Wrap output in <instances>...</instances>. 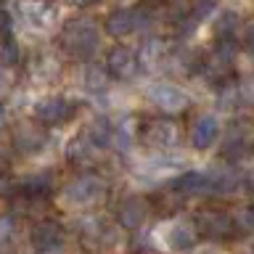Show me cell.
Here are the masks:
<instances>
[{
  "label": "cell",
  "mask_w": 254,
  "mask_h": 254,
  "mask_svg": "<svg viewBox=\"0 0 254 254\" xmlns=\"http://www.w3.org/2000/svg\"><path fill=\"white\" fill-rule=\"evenodd\" d=\"M148 95H151V101H154L159 109H164V111H180V109L188 106V95L183 93L178 85H170V82L154 85Z\"/></svg>",
  "instance_id": "obj_1"
},
{
  "label": "cell",
  "mask_w": 254,
  "mask_h": 254,
  "mask_svg": "<svg viewBox=\"0 0 254 254\" xmlns=\"http://www.w3.org/2000/svg\"><path fill=\"white\" fill-rule=\"evenodd\" d=\"M217 135H220V125L212 114H201L193 122V127H190V143H193L198 151L209 148L212 143L217 140Z\"/></svg>",
  "instance_id": "obj_2"
},
{
  "label": "cell",
  "mask_w": 254,
  "mask_h": 254,
  "mask_svg": "<svg viewBox=\"0 0 254 254\" xmlns=\"http://www.w3.org/2000/svg\"><path fill=\"white\" fill-rule=\"evenodd\" d=\"M19 13H21L24 24L37 27V29L48 27V21H51V8H48L43 0H21V3H19Z\"/></svg>",
  "instance_id": "obj_3"
},
{
  "label": "cell",
  "mask_w": 254,
  "mask_h": 254,
  "mask_svg": "<svg viewBox=\"0 0 254 254\" xmlns=\"http://www.w3.org/2000/svg\"><path fill=\"white\" fill-rule=\"evenodd\" d=\"M230 217L228 214H222V212H206L201 220H198V228L204 230V233H209V236H228L230 233Z\"/></svg>",
  "instance_id": "obj_4"
},
{
  "label": "cell",
  "mask_w": 254,
  "mask_h": 254,
  "mask_svg": "<svg viewBox=\"0 0 254 254\" xmlns=\"http://www.w3.org/2000/svg\"><path fill=\"white\" fill-rule=\"evenodd\" d=\"M109 69L114 71L117 77H130L132 71H135V59H132V53H127L125 48H117V51L111 53V59H109Z\"/></svg>",
  "instance_id": "obj_5"
},
{
  "label": "cell",
  "mask_w": 254,
  "mask_h": 254,
  "mask_svg": "<svg viewBox=\"0 0 254 254\" xmlns=\"http://www.w3.org/2000/svg\"><path fill=\"white\" fill-rule=\"evenodd\" d=\"M167 241H170L172 249H186L193 241V230L188 225H183V222H178V225H172V233L167 236Z\"/></svg>",
  "instance_id": "obj_6"
},
{
  "label": "cell",
  "mask_w": 254,
  "mask_h": 254,
  "mask_svg": "<svg viewBox=\"0 0 254 254\" xmlns=\"http://www.w3.org/2000/svg\"><path fill=\"white\" fill-rule=\"evenodd\" d=\"M109 29L114 32V35H127V32H132L135 29V16L132 13H114L111 16V21H109Z\"/></svg>",
  "instance_id": "obj_7"
},
{
  "label": "cell",
  "mask_w": 254,
  "mask_h": 254,
  "mask_svg": "<svg viewBox=\"0 0 254 254\" xmlns=\"http://www.w3.org/2000/svg\"><path fill=\"white\" fill-rule=\"evenodd\" d=\"M151 138H154L159 146H170V143L175 140V127L167 125V122H156L154 127H151Z\"/></svg>",
  "instance_id": "obj_8"
},
{
  "label": "cell",
  "mask_w": 254,
  "mask_h": 254,
  "mask_svg": "<svg viewBox=\"0 0 254 254\" xmlns=\"http://www.w3.org/2000/svg\"><path fill=\"white\" fill-rule=\"evenodd\" d=\"M61 106H64V101H45V106L40 103L37 117L45 119V122H56V119H59V114H61Z\"/></svg>",
  "instance_id": "obj_9"
},
{
  "label": "cell",
  "mask_w": 254,
  "mask_h": 254,
  "mask_svg": "<svg viewBox=\"0 0 254 254\" xmlns=\"http://www.w3.org/2000/svg\"><path fill=\"white\" fill-rule=\"evenodd\" d=\"M77 3H85V0H77ZM87 3H95V0H87Z\"/></svg>",
  "instance_id": "obj_10"
},
{
  "label": "cell",
  "mask_w": 254,
  "mask_h": 254,
  "mask_svg": "<svg viewBox=\"0 0 254 254\" xmlns=\"http://www.w3.org/2000/svg\"><path fill=\"white\" fill-rule=\"evenodd\" d=\"M252 193H254V178H252Z\"/></svg>",
  "instance_id": "obj_11"
}]
</instances>
